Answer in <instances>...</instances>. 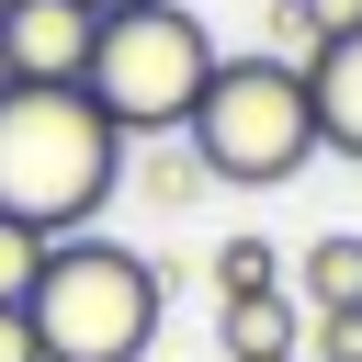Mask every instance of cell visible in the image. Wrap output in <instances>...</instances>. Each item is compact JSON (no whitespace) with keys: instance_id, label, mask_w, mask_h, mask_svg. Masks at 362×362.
<instances>
[{"instance_id":"6da1fadb","label":"cell","mask_w":362,"mask_h":362,"mask_svg":"<svg viewBox=\"0 0 362 362\" xmlns=\"http://www.w3.org/2000/svg\"><path fill=\"white\" fill-rule=\"evenodd\" d=\"M113 192H124V124L79 79H11L0 90V215H23L34 238H79L102 226Z\"/></svg>"},{"instance_id":"7a4b0ae2","label":"cell","mask_w":362,"mask_h":362,"mask_svg":"<svg viewBox=\"0 0 362 362\" xmlns=\"http://www.w3.org/2000/svg\"><path fill=\"white\" fill-rule=\"evenodd\" d=\"M34 339L45 362H147L158 351V317H170V272L102 226L79 238H45V272H34Z\"/></svg>"},{"instance_id":"3957f363","label":"cell","mask_w":362,"mask_h":362,"mask_svg":"<svg viewBox=\"0 0 362 362\" xmlns=\"http://www.w3.org/2000/svg\"><path fill=\"white\" fill-rule=\"evenodd\" d=\"M181 147L204 158V181H226V192H272V181H294L305 158H317V102H305V68L294 57H215V79H204V102H192V124H181Z\"/></svg>"},{"instance_id":"277c9868","label":"cell","mask_w":362,"mask_h":362,"mask_svg":"<svg viewBox=\"0 0 362 362\" xmlns=\"http://www.w3.org/2000/svg\"><path fill=\"white\" fill-rule=\"evenodd\" d=\"M204 79H215V34H204V11H181V0H136V11H102V45H90V79H79V90L124 124V147H147V136H181V124H192Z\"/></svg>"},{"instance_id":"5b68a950","label":"cell","mask_w":362,"mask_h":362,"mask_svg":"<svg viewBox=\"0 0 362 362\" xmlns=\"http://www.w3.org/2000/svg\"><path fill=\"white\" fill-rule=\"evenodd\" d=\"M90 45H102V11L90 0H11L0 11L11 79H90Z\"/></svg>"},{"instance_id":"8992f818","label":"cell","mask_w":362,"mask_h":362,"mask_svg":"<svg viewBox=\"0 0 362 362\" xmlns=\"http://www.w3.org/2000/svg\"><path fill=\"white\" fill-rule=\"evenodd\" d=\"M305 102H317V147L362 158V34H328L305 57Z\"/></svg>"},{"instance_id":"52a82bcc","label":"cell","mask_w":362,"mask_h":362,"mask_svg":"<svg viewBox=\"0 0 362 362\" xmlns=\"http://www.w3.org/2000/svg\"><path fill=\"white\" fill-rule=\"evenodd\" d=\"M215 339H226V362H283V351H305V305H294L283 283L226 294V305H215Z\"/></svg>"},{"instance_id":"ba28073f","label":"cell","mask_w":362,"mask_h":362,"mask_svg":"<svg viewBox=\"0 0 362 362\" xmlns=\"http://www.w3.org/2000/svg\"><path fill=\"white\" fill-rule=\"evenodd\" d=\"M294 305H305V317H328V305H362V238H351V226H328V238L294 260Z\"/></svg>"},{"instance_id":"9c48e42d","label":"cell","mask_w":362,"mask_h":362,"mask_svg":"<svg viewBox=\"0 0 362 362\" xmlns=\"http://www.w3.org/2000/svg\"><path fill=\"white\" fill-rule=\"evenodd\" d=\"M136 192H147V204H192V192H204V158H192L181 136H147V170H136Z\"/></svg>"},{"instance_id":"30bf717a","label":"cell","mask_w":362,"mask_h":362,"mask_svg":"<svg viewBox=\"0 0 362 362\" xmlns=\"http://www.w3.org/2000/svg\"><path fill=\"white\" fill-rule=\"evenodd\" d=\"M260 283H283V249H272V238H226V249H215V305H226V294H260Z\"/></svg>"},{"instance_id":"8fae6325","label":"cell","mask_w":362,"mask_h":362,"mask_svg":"<svg viewBox=\"0 0 362 362\" xmlns=\"http://www.w3.org/2000/svg\"><path fill=\"white\" fill-rule=\"evenodd\" d=\"M34 272H45V238H34L23 215H0V305H23V294H34Z\"/></svg>"},{"instance_id":"7c38bea8","label":"cell","mask_w":362,"mask_h":362,"mask_svg":"<svg viewBox=\"0 0 362 362\" xmlns=\"http://www.w3.org/2000/svg\"><path fill=\"white\" fill-rule=\"evenodd\" d=\"M305 362H362V305H328V317H305Z\"/></svg>"},{"instance_id":"4fadbf2b","label":"cell","mask_w":362,"mask_h":362,"mask_svg":"<svg viewBox=\"0 0 362 362\" xmlns=\"http://www.w3.org/2000/svg\"><path fill=\"white\" fill-rule=\"evenodd\" d=\"M294 23L328 45V34H362V0H294Z\"/></svg>"},{"instance_id":"5bb4252c","label":"cell","mask_w":362,"mask_h":362,"mask_svg":"<svg viewBox=\"0 0 362 362\" xmlns=\"http://www.w3.org/2000/svg\"><path fill=\"white\" fill-rule=\"evenodd\" d=\"M0 362H45V339H34V305H0Z\"/></svg>"},{"instance_id":"9a60e30c","label":"cell","mask_w":362,"mask_h":362,"mask_svg":"<svg viewBox=\"0 0 362 362\" xmlns=\"http://www.w3.org/2000/svg\"><path fill=\"white\" fill-rule=\"evenodd\" d=\"M90 11H136V0H90Z\"/></svg>"},{"instance_id":"2e32d148","label":"cell","mask_w":362,"mask_h":362,"mask_svg":"<svg viewBox=\"0 0 362 362\" xmlns=\"http://www.w3.org/2000/svg\"><path fill=\"white\" fill-rule=\"evenodd\" d=\"M0 90H11V57H0Z\"/></svg>"},{"instance_id":"e0dca14e","label":"cell","mask_w":362,"mask_h":362,"mask_svg":"<svg viewBox=\"0 0 362 362\" xmlns=\"http://www.w3.org/2000/svg\"><path fill=\"white\" fill-rule=\"evenodd\" d=\"M283 362H305V351H283Z\"/></svg>"},{"instance_id":"ac0fdd59","label":"cell","mask_w":362,"mask_h":362,"mask_svg":"<svg viewBox=\"0 0 362 362\" xmlns=\"http://www.w3.org/2000/svg\"><path fill=\"white\" fill-rule=\"evenodd\" d=\"M0 11H11V0H0Z\"/></svg>"}]
</instances>
